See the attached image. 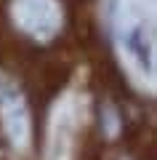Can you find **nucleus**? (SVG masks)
I'll return each mask as SVG.
<instances>
[{
	"label": "nucleus",
	"mask_w": 157,
	"mask_h": 160,
	"mask_svg": "<svg viewBox=\"0 0 157 160\" xmlns=\"http://www.w3.org/2000/svg\"><path fill=\"white\" fill-rule=\"evenodd\" d=\"M13 19L32 38L48 40L61 27V8L56 6V0H16Z\"/></svg>",
	"instance_id": "1"
},
{
	"label": "nucleus",
	"mask_w": 157,
	"mask_h": 160,
	"mask_svg": "<svg viewBox=\"0 0 157 160\" xmlns=\"http://www.w3.org/2000/svg\"><path fill=\"white\" fill-rule=\"evenodd\" d=\"M0 120L6 126V133L16 147L29 144V112L24 104L22 91L16 83L0 75Z\"/></svg>",
	"instance_id": "2"
}]
</instances>
